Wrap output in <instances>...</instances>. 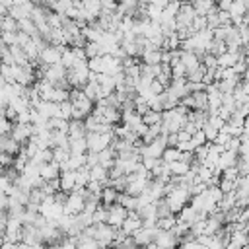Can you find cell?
I'll use <instances>...</instances> for the list:
<instances>
[{
    "label": "cell",
    "instance_id": "6da1fadb",
    "mask_svg": "<svg viewBox=\"0 0 249 249\" xmlns=\"http://www.w3.org/2000/svg\"><path fill=\"white\" fill-rule=\"evenodd\" d=\"M163 198H165V202H167V206H169L171 214H179V212H181V208H183V206H187V202L191 200V191H189V187H187V185H181V187L171 189Z\"/></svg>",
    "mask_w": 249,
    "mask_h": 249
},
{
    "label": "cell",
    "instance_id": "7a4b0ae2",
    "mask_svg": "<svg viewBox=\"0 0 249 249\" xmlns=\"http://www.w3.org/2000/svg\"><path fill=\"white\" fill-rule=\"evenodd\" d=\"M88 78H89L88 60H78L72 68L66 70V80H68V84H70V89H72V88L82 89V88L88 84Z\"/></svg>",
    "mask_w": 249,
    "mask_h": 249
},
{
    "label": "cell",
    "instance_id": "3957f363",
    "mask_svg": "<svg viewBox=\"0 0 249 249\" xmlns=\"http://www.w3.org/2000/svg\"><path fill=\"white\" fill-rule=\"evenodd\" d=\"M115 140L113 132H88L86 134V142H88V152L99 154L103 150H107Z\"/></svg>",
    "mask_w": 249,
    "mask_h": 249
},
{
    "label": "cell",
    "instance_id": "277c9868",
    "mask_svg": "<svg viewBox=\"0 0 249 249\" xmlns=\"http://www.w3.org/2000/svg\"><path fill=\"white\" fill-rule=\"evenodd\" d=\"M68 101L72 103V107L74 109H78V111H82L86 117L93 111V103L84 95V91L82 89H76V88H72L70 91H68Z\"/></svg>",
    "mask_w": 249,
    "mask_h": 249
},
{
    "label": "cell",
    "instance_id": "5b68a950",
    "mask_svg": "<svg viewBox=\"0 0 249 249\" xmlns=\"http://www.w3.org/2000/svg\"><path fill=\"white\" fill-rule=\"evenodd\" d=\"M195 18H196V12H195L193 4H191L189 0H181V8H179V12H177V16H175L177 29H181V27H191V23H193Z\"/></svg>",
    "mask_w": 249,
    "mask_h": 249
},
{
    "label": "cell",
    "instance_id": "8992f818",
    "mask_svg": "<svg viewBox=\"0 0 249 249\" xmlns=\"http://www.w3.org/2000/svg\"><path fill=\"white\" fill-rule=\"evenodd\" d=\"M66 49V47H64ZM64 49H60V47H53V45H47V47H43L41 49V53H39V64H43V66H53V64H60V58H62V51Z\"/></svg>",
    "mask_w": 249,
    "mask_h": 249
},
{
    "label": "cell",
    "instance_id": "52a82bcc",
    "mask_svg": "<svg viewBox=\"0 0 249 249\" xmlns=\"http://www.w3.org/2000/svg\"><path fill=\"white\" fill-rule=\"evenodd\" d=\"M126 216H128V210L124 206H121L119 202H115V204L107 206V222L105 224H109L111 228L119 230L123 226V222L126 220Z\"/></svg>",
    "mask_w": 249,
    "mask_h": 249
},
{
    "label": "cell",
    "instance_id": "ba28073f",
    "mask_svg": "<svg viewBox=\"0 0 249 249\" xmlns=\"http://www.w3.org/2000/svg\"><path fill=\"white\" fill-rule=\"evenodd\" d=\"M84 210V195L82 191H72L68 193L66 200H64V214L68 216H76Z\"/></svg>",
    "mask_w": 249,
    "mask_h": 249
},
{
    "label": "cell",
    "instance_id": "9c48e42d",
    "mask_svg": "<svg viewBox=\"0 0 249 249\" xmlns=\"http://www.w3.org/2000/svg\"><path fill=\"white\" fill-rule=\"evenodd\" d=\"M154 243L160 249H177L179 243H181V239L171 230H160L158 235H156V239H154Z\"/></svg>",
    "mask_w": 249,
    "mask_h": 249
},
{
    "label": "cell",
    "instance_id": "30bf717a",
    "mask_svg": "<svg viewBox=\"0 0 249 249\" xmlns=\"http://www.w3.org/2000/svg\"><path fill=\"white\" fill-rule=\"evenodd\" d=\"M10 136L19 144L23 146L31 136H33V124H21V123H12V130H10Z\"/></svg>",
    "mask_w": 249,
    "mask_h": 249
},
{
    "label": "cell",
    "instance_id": "8fae6325",
    "mask_svg": "<svg viewBox=\"0 0 249 249\" xmlns=\"http://www.w3.org/2000/svg\"><path fill=\"white\" fill-rule=\"evenodd\" d=\"M158 228L154 226V228H140L138 231H134L130 237L134 239V243H136V247H146V245H150V243H154V239H156V235H158Z\"/></svg>",
    "mask_w": 249,
    "mask_h": 249
},
{
    "label": "cell",
    "instance_id": "7c38bea8",
    "mask_svg": "<svg viewBox=\"0 0 249 249\" xmlns=\"http://www.w3.org/2000/svg\"><path fill=\"white\" fill-rule=\"evenodd\" d=\"M142 228V220L138 218V214L136 212H128V216H126V220L123 222V226L119 228V231L123 233V235H132L134 231H138Z\"/></svg>",
    "mask_w": 249,
    "mask_h": 249
},
{
    "label": "cell",
    "instance_id": "4fadbf2b",
    "mask_svg": "<svg viewBox=\"0 0 249 249\" xmlns=\"http://www.w3.org/2000/svg\"><path fill=\"white\" fill-rule=\"evenodd\" d=\"M235 163H237V154H235V152H230V150H224V152L220 154V158H218V165H216L214 173L220 175L224 169L233 167Z\"/></svg>",
    "mask_w": 249,
    "mask_h": 249
},
{
    "label": "cell",
    "instance_id": "5bb4252c",
    "mask_svg": "<svg viewBox=\"0 0 249 249\" xmlns=\"http://www.w3.org/2000/svg\"><path fill=\"white\" fill-rule=\"evenodd\" d=\"M39 173H41V179H43V181L58 179V175H60V165H58V163H54V161L41 163V165H39Z\"/></svg>",
    "mask_w": 249,
    "mask_h": 249
},
{
    "label": "cell",
    "instance_id": "9a60e30c",
    "mask_svg": "<svg viewBox=\"0 0 249 249\" xmlns=\"http://www.w3.org/2000/svg\"><path fill=\"white\" fill-rule=\"evenodd\" d=\"M58 185H60L62 193H72L76 187V171H60Z\"/></svg>",
    "mask_w": 249,
    "mask_h": 249
},
{
    "label": "cell",
    "instance_id": "2e32d148",
    "mask_svg": "<svg viewBox=\"0 0 249 249\" xmlns=\"http://www.w3.org/2000/svg\"><path fill=\"white\" fill-rule=\"evenodd\" d=\"M33 8H35V4H31V2L21 4V6H12V8L8 10V16L14 18L16 21H19V19H23V18H29L31 12H33Z\"/></svg>",
    "mask_w": 249,
    "mask_h": 249
},
{
    "label": "cell",
    "instance_id": "e0dca14e",
    "mask_svg": "<svg viewBox=\"0 0 249 249\" xmlns=\"http://www.w3.org/2000/svg\"><path fill=\"white\" fill-rule=\"evenodd\" d=\"M179 62L185 66L187 72H191V70H195V68L200 64V56H198L196 53H191V51H181Z\"/></svg>",
    "mask_w": 249,
    "mask_h": 249
},
{
    "label": "cell",
    "instance_id": "ac0fdd59",
    "mask_svg": "<svg viewBox=\"0 0 249 249\" xmlns=\"http://www.w3.org/2000/svg\"><path fill=\"white\" fill-rule=\"evenodd\" d=\"M99 200H101V206H111L119 200V191L113 189V187H103L101 189V195H99Z\"/></svg>",
    "mask_w": 249,
    "mask_h": 249
},
{
    "label": "cell",
    "instance_id": "d6986e66",
    "mask_svg": "<svg viewBox=\"0 0 249 249\" xmlns=\"http://www.w3.org/2000/svg\"><path fill=\"white\" fill-rule=\"evenodd\" d=\"M115 158H117V154H115V150L109 146L107 150H103V152L97 154V163H99L101 167H105V169H111L113 163H115Z\"/></svg>",
    "mask_w": 249,
    "mask_h": 249
},
{
    "label": "cell",
    "instance_id": "ffe728a7",
    "mask_svg": "<svg viewBox=\"0 0 249 249\" xmlns=\"http://www.w3.org/2000/svg\"><path fill=\"white\" fill-rule=\"evenodd\" d=\"M82 91H84V95H86L93 105L101 99V91H99V84H97V82H88V84L82 88Z\"/></svg>",
    "mask_w": 249,
    "mask_h": 249
},
{
    "label": "cell",
    "instance_id": "44dd1931",
    "mask_svg": "<svg viewBox=\"0 0 249 249\" xmlns=\"http://www.w3.org/2000/svg\"><path fill=\"white\" fill-rule=\"evenodd\" d=\"M68 150H70V154H88V142H86V136H80V138H68Z\"/></svg>",
    "mask_w": 249,
    "mask_h": 249
},
{
    "label": "cell",
    "instance_id": "7402d4cb",
    "mask_svg": "<svg viewBox=\"0 0 249 249\" xmlns=\"http://www.w3.org/2000/svg\"><path fill=\"white\" fill-rule=\"evenodd\" d=\"M86 126H84V121H68V138H80V136H86Z\"/></svg>",
    "mask_w": 249,
    "mask_h": 249
},
{
    "label": "cell",
    "instance_id": "603a6c76",
    "mask_svg": "<svg viewBox=\"0 0 249 249\" xmlns=\"http://www.w3.org/2000/svg\"><path fill=\"white\" fill-rule=\"evenodd\" d=\"M167 169H169V173H171V175H175V177H183V175H187V173H189L191 165H189V163H185V161H181V160H177V161L167 163Z\"/></svg>",
    "mask_w": 249,
    "mask_h": 249
},
{
    "label": "cell",
    "instance_id": "cb8c5ba5",
    "mask_svg": "<svg viewBox=\"0 0 249 249\" xmlns=\"http://www.w3.org/2000/svg\"><path fill=\"white\" fill-rule=\"evenodd\" d=\"M19 148H21V146H19L10 134L4 136V140H2V152L10 154V156H18V154H19Z\"/></svg>",
    "mask_w": 249,
    "mask_h": 249
},
{
    "label": "cell",
    "instance_id": "d4e9b609",
    "mask_svg": "<svg viewBox=\"0 0 249 249\" xmlns=\"http://www.w3.org/2000/svg\"><path fill=\"white\" fill-rule=\"evenodd\" d=\"M76 249H99V245H97L95 239H91V237L80 233V235L76 237Z\"/></svg>",
    "mask_w": 249,
    "mask_h": 249
},
{
    "label": "cell",
    "instance_id": "484cf974",
    "mask_svg": "<svg viewBox=\"0 0 249 249\" xmlns=\"http://www.w3.org/2000/svg\"><path fill=\"white\" fill-rule=\"evenodd\" d=\"M76 62H78V58H76V54H74L72 47H66V49L62 51V58H60V64H62V66L68 70V68H72Z\"/></svg>",
    "mask_w": 249,
    "mask_h": 249
},
{
    "label": "cell",
    "instance_id": "4316f807",
    "mask_svg": "<svg viewBox=\"0 0 249 249\" xmlns=\"http://www.w3.org/2000/svg\"><path fill=\"white\" fill-rule=\"evenodd\" d=\"M56 117L58 119H64V121H70L72 119V103L70 101L56 103Z\"/></svg>",
    "mask_w": 249,
    "mask_h": 249
},
{
    "label": "cell",
    "instance_id": "83f0119b",
    "mask_svg": "<svg viewBox=\"0 0 249 249\" xmlns=\"http://www.w3.org/2000/svg\"><path fill=\"white\" fill-rule=\"evenodd\" d=\"M191 4H193V8H195L196 16H206V14L210 12V8L214 6V2H210V0H193Z\"/></svg>",
    "mask_w": 249,
    "mask_h": 249
},
{
    "label": "cell",
    "instance_id": "f1b7e54d",
    "mask_svg": "<svg viewBox=\"0 0 249 249\" xmlns=\"http://www.w3.org/2000/svg\"><path fill=\"white\" fill-rule=\"evenodd\" d=\"M204 74H206V68H204V66H202V62H200L195 70L187 72V76H185V78H187V82H195V84H196V82H202V80H204Z\"/></svg>",
    "mask_w": 249,
    "mask_h": 249
},
{
    "label": "cell",
    "instance_id": "f546056e",
    "mask_svg": "<svg viewBox=\"0 0 249 249\" xmlns=\"http://www.w3.org/2000/svg\"><path fill=\"white\" fill-rule=\"evenodd\" d=\"M142 123H144L146 126H152V124H160V123H161V113L148 109V111L142 115Z\"/></svg>",
    "mask_w": 249,
    "mask_h": 249
},
{
    "label": "cell",
    "instance_id": "4dcf8cb0",
    "mask_svg": "<svg viewBox=\"0 0 249 249\" xmlns=\"http://www.w3.org/2000/svg\"><path fill=\"white\" fill-rule=\"evenodd\" d=\"M177 160H181V150L167 146V148L163 150V154H161V161H163V163H171V161H177Z\"/></svg>",
    "mask_w": 249,
    "mask_h": 249
},
{
    "label": "cell",
    "instance_id": "1f68e13d",
    "mask_svg": "<svg viewBox=\"0 0 249 249\" xmlns=\"http://www.w3.org/2000/svg\"><path fill=\"white\" fill-rule=\"evenodd\" d=\"M51 150H53V161L58 163V165H62L70 158V150L68 148H51Z\"/></svg>",
    "mask_w": 249,
    "mask_h": 249
},
{
    "label": "cell",
    "instance_id": "d6a6232c",
    "mask_svg": "<svg viewBox=\"0 0 249 249\" xmlns=\"http://www.w3.org/2000/svg\"><path fill=\"white\" fill-rule=\"evenodd\" d=\"M175 224H177V214H171V216H165V218H158L156 228L158 230H171Z\"/></svg>",
    "mask_w": 249,
    "mask_h": 249
},
{
    "label": "cell",
    "instance_id": "836d02e7",
    "mask_svg": "<svg viewBox=\"0 0 249 249\" xmlns=\"http://www.w3.org/2000/svg\"><path fill=\"white\" fill-rule=\"evenodd\" d=\"M84 53H86V58H93V56H101V45L99 43H86L84 45Z\"/></svg>",
    "mask_w": 249,
    "mask_h": 249
},
{
    "label": "cell",
    "instance_id": "e575fe53",
    "mask_svg": "<svg viewBox=\"0 0 249 249\" xmlns=\"http://www.w3.org/2000/svg\"><path fill=\"white\" fill-rule=\"evenodd\" d=\"M16 39H18V31H0V43L6 45V47H12L16 45Z\"/></svg>",
    "mask_w": 249,
    "mask_h": 249
},
{
    "label": "cell",
    "instance_id": "d590c367",
    "mask_svg": "<svg viewBox=\"0 0 249 249\" xmlns=\"http://www.w3.org/2000/svg\"><path fill=\"white\" fill-rule=\"evenodd\" d=\"M0 31H18V21L14 19V18H10V16H4V19H2V23H0Z\"/></svg>",
    "mask_w": 249,
    "mask_h": 249
},
{
    "label": "cell",
    "instance_id": "8d00e7d4",
    "mask_svg": "<svg viewBox=\"0 0 249 249\" xmlns=\"http://www.w3.org/2000/svg\"><path fill=\"white\" fill-rule=\"evenodd\" d=\"M88 68L89 72L93 74H103V62H101V56H93L88 60Z\"/></svg>",
    "mask_w": 249,
    "mask_h": 249
},
{
    "label": "cell",
    "instance_id": "74e56055",
    "mask_svg": "<svg viewBox=\"0 0 249 249\" xmlns=\"http://www.w3.org/2000/svg\"><path fill=\"white\" fill-rule=\"evenodd\" d=\"M0 62L2 64H14V56H12L10 47H6L2 43H0Z\"/></svg>",
    "mask_w": 249,
    "mask_h": 249
},
{
    "label": "cell",
    "instance_id": "f35d334b",
    "mask_svg": "<svg viewBox=\"0 0 249 249\" xmlns=\"http://www.w3.org/2000/svg\"><path fill=\"white\" fill-rule=\"evenodd\" d=\"M12 189H14V183H12L4 173H0V193L6 195V196H10Z\"/></svg>",
    "mask_w": 249,
    "mask_h": 249
},
{
    "label": "cell",
    "instance_id": "ab89813d",
    "mask_svg": "<svg viewBox=\"0 0 249 249\" xmlns=\"http://www.w3.org/2000/svg\"><path fill=\"white\" fill-rule=\"evenodd\" d=\"M191 29H193V33L206 29V18H204V16H196V18L193 19V23H191Z\"/></svg>",
    "mask_w": 249,
    "mask_h": 249
},
{
    "label": "cell",
    "instance_id": "60d3db41",
    "mask_svg": "<svg viewBox=\"0 0 249 249\" xmlns=\"http://www.w3.org/2000/svg\"><path fill=\"white\" fill-rule=\"evenodd\" d=\"M171 66V78H185L187 76V70L181 62H175V64H169Z\"/></svg>",
    "mask_w": 249,
    "mask_h": 249
},
{
    "label": "cell",
    "instance_id": "b9f144b4",
    "mask_svg": "<svg viewBox=\"0 0 249 249\" xmlns=\"http://www.w3.org/2000/svg\"><path fill=\"white\" fill-rule=\"evenodd\" d=\"M10 130H12V123L4 117V113H0V136L10 134Z\"/></svg>",
    "mask_w": 249,
    "mask_h": 249
},
{
    "label": "cell",
    "instance_id": "7bdbcfd3",
    "mask_svg": "<svg viewBox=\"0 0 249 249\" xmlns=\"http://www.w3.org/2000/svg\"><path fill=\"white\" fill-rule=\"evenodd\" d=\"M206 123H208V124H212L216 130H222V128H224V124H226V121H222L218 115H208Z\"/></svg>",
    "mask_w": 249,
    "mask_h": 249
},
{
    "label": "cell",
    "instance_id": "ee69618b",
    "mask_svg": "<svg viewBox=\"0 0 249 249\" xmlns=\"http://www.w3.org/2000/svg\"><path fill=\"white\" fill-rule=\"evenodd\" d=\"M0 165H2V169L12 167V165H14V156H10V154H6V152H0Z\"/></svg>",
    "mask_w": 249,
    "mask_h": 249
},
{
    "label": "cell",
    "instance_id": "f6af8a7d",
    "mask_svg": "<svg viewBox=\"0 0 249 249\" xmlns=\"http://www.w3.org/2000/svg\"><path fill=\"white\" fill-rule=\"evenodd\" d=\"M16 123H21V124H31V111L27 109V111H21V113H18V117H16Z\"/></svg>",
    "mask_w": 249,
    "mask_h": 249
},
{
    "label": "cell",
    "instance_id": "bcb514c9",
    "mask_svg": "<svg viewBox=\"0 0 249 249\" xmlns=\"http://www.w3.org/2000/svg\"><path fill=\"white\" fill-rule=\"evenodd\" d=\"M214 4H216V8H218L220 12H228V10L231 8V4H233V0H216Z\"/></svg>",
    "mask_w": 249,
    "mask_h": 249
},
{
    "label": "cell",
    "instance_id": "7dc6e473",
    "mask_svg": "<svg viewBox=\"0 0 249 249\" xmlns=\"http://www.w3.org/2000/svg\"><path fill=\"white\" fill-rule=\"evenodd\" d=\"M4 210H8V196L0 193V212H4Z\"/></svg>",
    "mask_w": 249,
    "mask_h": 249
},
{
    "label": "cell",
    "instance_id": "c3c4849f",
    "mask_svg": "<svg viewBox=\"0 0 249 249\" xmlns=\"http://www.w3.org/2000/svg\"><path fill=\"white\" fill-rule=\"evenodd\" d=\"M150 4H154V6H158V8H165L167 4H169V0H150Z\"/></svg>",
    "mask_w": 249,
    "mask_h": 249
},
{
    "label": "cell",
    "instance_id": "681fc988",
    "mask_svg": "<svg viewBox=\"0 0 249 249\" xmlns=\"http://www.w3.org/2000/svg\"><path fill=\"white\" fill-rule=\"evenodd\" d=\"M0 249H18V243H10V241H2Z\"/></svg>",
    "mask_w": 249,
    "mask_h": 249
},
{
    "label": "cell",
    "instance_id": "f907efd6",
    "mask_svg": "<svg viewBox=\"0 0 249 249\" xmlns=\"http://www.w3.org/2000/svg\"><path fill=\"white\" fill-rule=\"evenodd\" d=\"M27 2H29V0H14L12 6H21V4H27Z\"/></svg>",
    "mask_w": 249,
    "mask_h": 249
},
{
    "label": "cell",
    "instance_id": "816d5d0a",
    "mask_svg": "<svg viewBox=\"0 0 249 249\" xmlns=\"http://www.w3.org/2000/svg\"><path fill=\"white\" fill-rule=\"evenodd\" d=\"M12 2H14V0H0V4H4V6L8 8V10L12 8Z\"/></svg>",
    "mask_w": 249,
    "mask_h": 249
},
{
    "label": "cell",
    "instance_id": "f5cc1de1",
    "mask_svg": "<svg viewBox=\"0 0 249 249\" xmlns=\"http://www.w3.org/2000/svg\"><path fill=\"white\" fill-rule=\"evenodd\" d=\"M243 4H245V8L249 10V0H243Z\"/></svg>",
    "mask_w": 249,
    "mask_h": 249
},
{
    "label": "cell",
    "instance_id": "db71d44e",
    "mask_svg": "<svg viewBox=\"0 0 249 249\" xmlns=\"http://www.w3.org/2000/svg\"><path fill=\"white\" fill-rule=\"evenodd\" d=\"M210 2H216V0H210Z\"/></svg>",
    "mask_w": 249,
    "mask_h": 249
},
{
    "label": "cell",
    "instance_id": "11a10c76",
    "mask_svg": "<svg viewBox=\"0 0 249 249\" xmlns=\"http://www.w3.org/2000/svg\"><path fill=\"white\" fill-rule=\"evenodd\" d=\"M0 66H2V62H0Z\"/></svg>",
    "mask_w": 249,
    "mask_h": 249
},
{
    "label": "cell",
    "instance_id": "9f6ffc18",
    "mask_svg": "<svg viewBox=\"0 0 249 249\" xmlns=\"http://www.w3.org/2000/svg\"><path fill=\"white\" fill-rule=\"evenodd\" d=\"M189 2H193V0H189Z\"/></svg>",
    "mask_w": 249,
    "mask_h": 249
}]
</instances>
